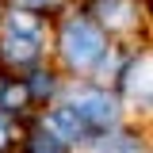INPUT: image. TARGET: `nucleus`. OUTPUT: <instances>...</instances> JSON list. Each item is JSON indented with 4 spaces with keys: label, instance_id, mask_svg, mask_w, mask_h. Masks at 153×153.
Returning <instances> with one entry per match:
<instances>
[{
    "label": "nucleus",
    "instance_id": "f257e3e1",
    "mask_svg": "<svg viewBox=\"0 0 153 153\" xmlns=\"http://www.w3.org/2000/svg\"><path fill=\"white\" fill-rule=\"evenodd\" d=\"M61 50L69 57V65L76 69H88L103 57V35L96 31L88 19H69L65 31H61Z\"/></svg>",
    "mask_w": 153,
    "mask_h": 153
},
{
    "label": "nucleus",
    "instance_id": "f03ea898",
    "mask_svg": "<svg viewBox=\"0 0 153 153\" xmlns=\"http://www.w3.org/2000/svg\"><path fill=\"white\" fill-rule=\"evenodd\" d=\"M73 111L80 123H92V126H111L119 107H115V100L107 92H96V88H80L73 96Z\"/></svg>",
    "mask_w": 153,
    "mask_h": 153
},
{
    "label": "nucleus",
    "instance_id": "7ed1b4c3",
    "mask_svg": "<svg viewBox=\"0 0 153 153\" xmlns=\"http://www.w3.org/2000/svg\"><path fill=\"white\" fill-rule=\"evenodd\" d=\"M46 130H50V138L54 142H76L80 134H84V123L76 119V111L73 107H54V111L46 115Z\"/></svg>",
    "mask_w": 153,
    "mask_h": 153
},
{
    "label": "nucleus",
    "instance_id": "20e7f679",
    "mask_svg": "<svg viewBox=\"0 0 153 153\" xmlns=\"http://www.w3.org/2000/svg\"><path fill=\"white\" fill-rule=\"evenodd\" d=\"M38 46H42V38H19V35H8L4 54L12 57V61H31V57H38Z\"/></svg>",
    "mask_w": 153,
    "mask_h": 153
},
{
    "label": "nucleus",
    "instance_id": "39448f33",
    "mask_svg": "<svg viewBox=\"0 0 153 153\" xmlns=\"http://www.w3.org/2000/svg\"><path fill=\"white\" fill-rule=\"evenodd\" d=\"M100 12H103V19H107L111 27H126V23L134 19V4L130 0H103Z\"/></svg>",
    "mask_w": 153,
    "mask_h": 153
},
{
    "label": "nucleus",
    "instance_id": "423d86ee",
    "mask_svg": "<svg viewBox=\"0 0 153 153\" xmlns=\"http://www.w3.org/2000/svg\"><path fill=\"white\" fill-rule=\"evenodd\" d=\"M126 88H130V96L142 92V100H149V54H142V61L130 69V76H126Z\"/></svg>",
    "mask_w": 153,
    "mask_h": 153
},
{
    "label": "nucleus",
    "instance_id": "0eeeda50",
    "mask_svg": "<svg viewBox=\"0 0 153 153\" xmlns=\"http://www.w3.org/2000/svg\"><path fill=\"white\" fill-rule=\"evenodd\" d=\"M8 35H19V38H42V27H38V19H35V16L16 12V16L8 19Z\"/></svg>",
    "mask_w": 153,
    "mask_h": 153
},
{
    "label": "nucleus",
    "instance_id": "6e6552de",
    "mask_svg": "<svg viewBox=\"0 0 153 153\" xmlns=\"http://www.w3.org/2000/svg\"><path fill=\"white\" fill-rule=\"evenodd\" d=\"M23 100H27L23 84H0V107H19Z\"/></svg>",
    "mask_w": 153,
    "mask_h": 153
},
{
    "label": "nucleus",
    "instance_id": "1a4fd4ad",
    "mask_svg": "<svg viewBox=\"0 0 153 153\" xmlns=\"http://www.w3.org/2000/svg\"><path fill=\"white\" fill-rule=\"evenodd\" d=\"M103 153H138L130 138H111V142H103Z\"/></svg>",
    "mask_w": 153,
    "mask_h": 153
},
{
    "label": "nucleus",
    "instance_id": "9d476101",
    "mask_svg": "<svg viewBox=\"0 0 153 153\" xmlns=\"http://www.w3.org/2000/svg\"><path fill=\"white\" fill-rule=\"evenodd\" d=\"M8 146V123H4V115H0V149Z\"/></svg>",
    "mask_w": 153,
    "mask_h": 153
},
{
    "label": "nucleus",
    "instance_id": "9b49d317",
    "mask_svg": "<svg viewBox=\"0 0 153 153\" xmlns=\"http://www.w3.org/2000/svg\"><path fill=\"white\" fill-rule=\"evenodd\" d=\"M35 153H61V149H57V146H46V142H38V146H35Z\"/></svg>",
    "mask_w": 153,
    "mask_h": 153
},
{
    "label": "nucleus",
    "instance_id": "f8f14e48",
    "mask_svg": "<svg viewBox=\"0 0 153 153\" xmlns=\"http://www.w3.org/2000/svg\"><path fill=\"white\" fill-rule=\"evenodd\" d=\"M23 4H54V0H23Z\"/></svg>",
    "mask_w": 153,
    "mask_h": 153
}]
</instances>
